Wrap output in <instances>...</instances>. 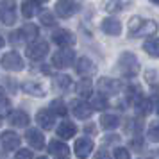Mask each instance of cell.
<instances>
[{
    "instance_id": "obj_17",
    "label": "cell",
    "mask_w": 159,
    "mask_h": 159,
    "mask_svg": "<svg viewBox=\"0 0 159 159\" xmlns=\"http://www.w3.org/2000/svg\"><path fill=\"white\" fill-rule=\"evenodd\" d=\"M130 6V0H104V9L107 13H120Z\"/></svg>"
},
{
    "instance_id": "obj_34",
    "label": "cell",
    "mask_w": 159,
    "mask_h": 159,
    "mask_svg": "<svg viewBox=\"0 0 159 159\" xmlns=\"http://www.w3.org/2000/svg\"><path fill=\"white\" fill-rule=\"evenodd\" d=\"M11 115V102L6 98H0V118Z\"/></svg>"
},
{
    "instance_id": "obj_4",
    "label": "cell",
    "mask_w": 159,
    "mask_h": 159,
    "mask_svg": "<svg viewBox=\"0 0 159 159\" xmlns=\"http://www.w3.org/2000/svg\"><path fill=\"white\" fill-rule=\"evenodd\" d=\"M0 20L6 25H13L16 22V4L13 0H2L0 2Z\"/></svg>"
},
{
    "instance_id": "obj_45",
    "label": "cell",
    "mask_w": 159,
    "mask_h": 159,
    "mask_svg": "<svg viewBox=\"0 0 159 159\" xmlns=\"http://www.w3.org/2000/svg\"><path fill=\"white\" fill-rule=\"evenodd\" d=\"M36 159H47V157H36Z\"/></svg>"
},
{
    "instance_id": "obj_30",
    "label": "cell",
    "mask_w": 159,
    "mask_h": 159,
    "mask_svg": "<svg viewBox=\"0 0 159 159\" xmlns=\"http://www.w3.org/2000/svg\"><path fill=\"white\" fill-rule=\"evenodd\" d=\"M54 84H56L59 89H68V88L72 86V79H70L68 75H65V73H61V75H57V77L54 79Z\"/></svg>"
},
{
    "instance_id": "obj_10",
    "label": "cell",
    "mask_w": 159,
    "mask_h": 159,
    "mask_svg": "<svg viewBox=\"0 0 159 159\" xmlns=\"http://www.w3.org/2000/svg\"><path fill=\"white\" fill-rule=\"evenodd\" d=\"M25 139H27L29 145L32 147V148H36V150H41V148L45 147V136H43V132L38 130V129H27Z\"/></svg>"
},
{
    "instance_id": "obj_14",
    "label": "cell",
    "mask_w": 159,
    "mask_h": 159,
    "mask_svg": "<svg viewBox=\"0 0 159 159\" xmlns=\"http://www.w3.org/2000/svg\"><path fill=\"white\" fill-rule=\"evenodd\" d=\"M48 152H50L52 156H56V157H68V154H70V148L66 147L63 141H59V139H52L50 143H48Z\"/></svg>"
},
{
    "instance_id": "obj_12",
    "label": "cell",
    "mask_w": 159,
    "mask_h": 159,
    "mask_svg": "<svg viewBox=\"0 0 159 159\" xmlns=\"http://www.w3.org/2000/svg\"><path fill=\"white\" fill-rule=\"evenodd\" d=\"M100 27L106 34H109V36H118V34L122 32V23L118 22L116 18H106V20H102Z\"/></svg>"
},
{
    "instance_id": "obj_22",
    "label": "cell",
    "mask_w": 159,
    "mask_h": 159,
    "mask_svg": "<svg viewBox=\"0 0 159 159\" xmlns=\"http://www.w3.org/2000/svg\"><path fill=\"white\" fill-rule=\"evenodd\" d=\"M75 91L79 95L80 98H88V97H91L93 93V84H91V80L89 79H82L77 82V88H75Z\"/></svg>"
},
{
    "instance_id": "obj_5",
    "label": "cell",
    "mask_w": 159,
    "mask_h": 159,
    "mask_svg": "<svg viewBox=\"0 0 159 159\" xmlns=\"http://www.w3.org/2000/svg\"><path fill=\"white\" fill-rule=\"evenodd\" d=\"M97 86H98V91L106 97V95H116L118 91H120L122 84H120V80H116V79H111V77H102V79H98Z\"/></svg>"
},
{
    "instance_id": "obj_36",
    "label": "cell",
    "mask_w": 159,
    "mask_h": 159,
    "mask_svg": "<svg viewBox=\"0 0 159 159\" xmlns=\"http://www.w3.org/2000/svg\"><path fill=\"white\" fill-rule=\"evenodd\" d=\"M115 159H130L129 150H127V148H123V147L115 148Z\"/></svg>"
},
{
    "instance_id": "obj_8",
    "label": "cell",
    "mask_w": 159,
    "mask_h": 159,
    "mask_svg": "<svg viewBox=\"0 0 159 159\" xmlns=\"http://www.w3.org/2000/svg\"><path fill=\"white\" fill-rule=\"evenodd\" d=\"M27 57H30L32 61H39L48 54V45L47 41H36V43H30V47H27Z\"/></svg>"
},
{
    "instance_id": "obj_44",
    "label": "cell",
    "mask_w": 159,
    "mask_h": 159,
    "mask_svg": "<svg viewBox=\"0 0 159 159\" xmlns=\"http://www.w3.org/2000/svg\"><path fill=\"white\" fill-rule=\"evenodd\" d=\"M152 2H156V4H159V0H152Z\"/></svg>"
},
{
    "instance_id": "obj_31",
    "label": "cell",
    "mask_w": 159,
    "mask_h": 159,
    "mask_svg": "<svg viewBox=\"0 0 159 159\" xmlns=\"http://www.w3.org/2000/svg\"><path fill=\"white\" fill-rule=\"evenodd\" d=\"M127 98H129L132 104H136V102H139L143 98V95H141V91H139L138 86H129L127 88Z\"/></svg>"
},
{
    "instance_id": "obj_16",
    "label": "cell",
    "mask_w": 159,
    "mask_h": 159,
    "mask_svg": "<svg viewBox=\"0 0 159 159\" xmlns=\"http://www.w3.org/2000/svg\"><path fill=\"white\" fill-rule=\"evenodd\" d=\"M36 122H38V125H39L41 129L50 130L52 127H54V115H52L50 111L41 109V111H38V115H36Z\"/></svg>"
},
{
    "instance_id": "obj_19",
    "label": "cell",
    "mask_w": 159,
    "mask_h": 159,
    "mask_svg": "<svg viewBox=\"0 0 159 159\" xmlns=\"http://www.w3.org/2000/svg\"><path fill=\"white\" fill-rule=\"evenodd\" d=\"M75 132H77V129H75V125H73L72 122L65 120V122L59 123V127H57L59 138H63V139H70V138H73V134H75Z\"/></svg>"
},
{
    "instance_id": "obj_25",
    "label": "cell",
    "mask_w": 159,
    "mask_h": 159,
    "mask_svg": "<svg viewBox=\"0 0 159 159\" xmlns=\"http://www.w3.org/2000/svg\"><path fill=\"white\" fill-rule=\"evenodd\" d=\"M100 125H102V129H106V130L116 129V125H118V116L116 115H102L100 116Z\"/></svg>"
},
{
    "instance_id": "obj_40",
    "label": "cell",
    "mask_w": 159,
    "mask_h": 159,
    "mask_svg": "<svg viewBox=\"0 0 159 159\" xmlns=\"http://www.w3.org/2000/svg\"><path fill=\"white\" fill-rule=\"evenodd\" d=\"M86 132H89V134H97V130H95V125H86Z\"/></svg>"
},
{
    "instance_id": "obj_18",
    "label": "cell",
    "mask_w": 159,
    "mask_h": 159,
    "mask_svg": "<svg viewBox=\"0 0 159 159\" xmlns=\"http://www.w3.org/2000/svg\"><path fill=\"white\" fill-rule=\"evenodd\" d=\"M41 11V6H39V0H27L23 2L22 6V15L25 18H32V16Z\"/></svg>"
},
{
    "instance_id": "obj_15",
    "label": "cell",
    "mask_w": 159,
    "mask_h": 159,
    "mask_svg": "<svg viewBox=\"0 0 159 159\" xmlns=\"http://www.w3.org/2000/svg\"><path fill=\"white\" fill-rule=\"evenodd\" d=\"M72 111H73V116H77L79 120H86V118H89L91 113H93V109L89 107L88 104L80 102V100H75L72 104Z\"/></svg>"
},
{
    "instance_id": "obj_33",
    "label": "cell",
    "mask_w": 159,
    "mask_h": 159,
    "mask_svg": "<svg viewBox=\"0 0 159 159\" xmlns=\"http://www.w3.org/2000/svg\"><path fill=\"white\" fill-rule=\"evenodd\" d=\"M148 138H150L152 141H159V122H154L150 123V127H148Z\"/></svg>"
},
{
    "instance_id": "obj_1",
    "label": "cell",
    "mask_w": 159,
    "mask_h": 159,
    "mask_svg": "<svg viewBox=\"0 0 159 159\" xmlns=\"http://www.w3.org/2000/svg\"><path fill=\"white\" fill-rule=\"evenodd\" d=\"M156 30H157V23L154 20H143L141 16H134L129 22V36L132 38L152 36Z\"/></svg>"
},
{
    "instance_id": "obj_24",
    "label": "cell",
    "mask_w": 159,
    "mask_h": 159,
    "mask_svg": "<svg viewBox=\"0 0 159 159\" xmlns=\"http://www.w3.org/2000/svg\"><path fill=\"white\" fill-rule=\"evenodd\" d=\"M22 36H23V41H34L38 38V27L34 23H27V25H23L22 27Z\"/></svg>"
},
{
    "instance_id": "obj_43",
    "label": "cell",
    "mask_w": 159,
    "mask_h": 159,
    "mask_svg": "<svg viewBox=\"0 0 159 159\" xmlns=\"http://www.w3.org/2000/svg\"><path fill=\"white\" fill-rule=\"evenodd\" d=\"M157 115H159V102H157Z\"/></svg>"
},
{
    "instance_id": "obj_38",
    "label": "cell",
    "mask_w": 159,
    "mask_h": 159,
    "mask_svg": "<svg viewBox=\"0 0 159 159\" xmlns=\"http://www.w3.org/2000/svg\"><path fill=\"white\" fill-rule=\"evenodd\" d=\"M130 145H132V148H134V150H141V139H134Z\"/></svg>"
},
{
    "instance_id": "obj_39",
    "label": "cell",
    "mask_w": 159,
    "mask_h": 159,
    "mask_svg": "<svg viewBox=\"0 0 159 159\" xmlns=\"http://www.w3.org/2000/svg\"><path fill=\"white\" fill-rule=\"evenodd\" d=\"M95 159H107V152H106V150H100L97 156H95Z\"/></svg>"
},
{
    "instance_id": "obj_41",
    "label": "cell",
    "mask_w": 159,
    "mask_h": 159,
    "mask_svg": "<svg viewBox=\"0 0 159 159\" xmlns=\"http://www.w3.org/2000/svg\"><path fill=\"white\" fill-rule=\"evenodd\" d=\"M0 98H4V88H0Z\"/></svg>"
},
{
    "instance_id": "obj_32",
    "label": "cell",
    "mask_w": 159,
    "mask_h": 159,
    "mask_svg": "<svg viewBox=\"0 0 159 159\" xmlns=\"http://www.w3.org/2000/svg\"><path fill=\"white\" fill-rule=\"evenodd\" d=\"M39 20H41V23H43V25H47V27L56 25V18L52 16L50 11H41V13H39Z\"/></svg>"
},
{
    "instance_id": "obj_9",
    "label": "cell",
    "mask_w": 159,
    "mask_h": 159,
    "mask_svg": "<svg viewBox=\"0 0 159 159\" xmlns=\"http://www.w3.org/2000/svg\"><path fill=\"white\" fill-rule=\"evenodd\" d=\"M79 9H80L79 4H75L73 0H59L56 4V13H57L59 18H70Z\"/></svg>"
},
{
    "instance_id": "obj_3",
    "label": "cell",
    "mask_w": 159,
    "mask_h": 159,
    "mask_svg": "<svg viewBox=\"0 0 159 159\" xmlns=\"http://www.w3.org/2000/svg\"><path fill=\"white\" fill-rule=\"evenodd\" d=\"M73 59H75V54L72 48H59L52 56V65L56 68H68L73 65Z\"/></svg>"
},
{
    "instance_id": "obj_37",
    "label": "cell",
    "mask_w": 159,
    "mask_h": 159,
    "mask_svg": "<svg viewBox=\"0 0 159 159\" xmlns=\"http://www.w3.org/2000/svg\"><path fill=\"white\" fill-rule=\"evenodd\" d=\"M15 159H32V152L27 150V148H22V150L16 152V157Z\"/></svg>"
},
{
    "instance_id": "obj_7",
    "label": "cell",
    "mask_w": 159,
    "mask_h": 159,
    "mask_svg": "<svg viewBox=\"0 0 159 159\" xmlns=\"http://www.w3.org/2000/svg\"><path fill=\"white\" fill-rule=\"evenodd\" d=\"M2 66L9 72H20L23 68V59L16 52H7L2 56Z\"/></svg>"
},
{
    "instance_id": "obj_13",
    "label": "cell",
    "mask_w": 159,
    "mask_h": 159,
    "mask_svg": "<svg viewBox=\"0 0 159 159\" xmlns=\"http://www.w3.org/2000/svg\"><path fill=\"white\" fill-rule=\"evenodd\" d=\"M0 141H2V147L6 148V150H15L16 147L20 145V138L16 132L13 130H6L2 136H0Z\"/></svg>"
},
{
    "instance_id": "obj_26",
    "label": "cell",
    "mask_w": 159,
    "mask_h": 159,
    "mask_svg": "<svg viewBox=\"0 0 159 159\" xmlns=\"http://www.w3.org/2000/svg\"><path fill=\"white\" fill-rule=\"evenodd\" d=\"M48 111H50L54 116H66V113H68L63 100H52L50 102V109H48Z\"/></svg>"
},
{
    "instance_id": "obj_2",
    "label": "cell",
    "mask_w": 159,
    "mask_h": 159,
    "mask_svg": "<svg viewBox=\"0 0 159 159\" xmlns=\"http://www.w3.org/2000/svg\"><path fill=\"white\" fill-rule=\"evenodd\" d=\"M118 70L125 77H134L139 73V61L134 54L123 52V54H120V59H118Z\"/></svg>"
},
{
    "instance_id": "obj_35",
    "label": "cell",
    "mask_w": 159,
    "mask_h": 159,
    "mask_svg": "<svg viewBox=\"0 0 159 159\" xmlns=\"http://www.w3.org/2000/svg\"><path fill=\"white\" fill-rule=\"evenodd\" d=\"M145 80L148 82V84H157L159 82V73L156 70H147L145 72Z\"/></svg>"
},
{
    "instance_id": "obj_21",
    "label": "cell",
    "mask_w": 159,
    "mask_h": 159,
    "mask_svg": "<svg viewBox=\"0 0 159 159\" xmlns=\"http://www.w3.org/2000/svg\"><path fill=\"white\" fill-rule=\"evenodd\" d=\"M95 70H97V66L93 65L91 59L80 57L79 61H77V72H79L80 75H91V73H95Z\"/></svg>"
},
{
    "instance_id": "obj_11",
    "label": "cell",
    "mask_w": 159,
    "mask_h": 159,
    "mask_svg": "<svg viewBox=\"0 0 159 159\" xmlns=\"http://www.w3.org/2000/svg\"><path fill=\"white\" fill-rule=\"evenodd\" d=\"M75 154H77V157H88L91 152H93V141L91 139H88V138H80L75 141Z\"/></svg>"
},
{
    "instance_id": "obj_28",
    "label": "cell",
    "mask_w": 159,
    "mask_h": 159,
    "mask_svg": "<svg viewBox=\"0 0 159 159\" xmlns=\"http://www.w3.org/2000/svg\"><path fill=\"white\" fill-rule=\"evenodd\" d=\"M89 107L93 109V111H102V109L107 107V102H106V98H104V95H97V97H93L91 98V102H89Z\"/></svg>"
},
{
    "instance_id": "obj_29",
    "label": "cell",
    "mask_w": 159,
    "mask_h": 159,
    "mask_svg": "<svg viewBox=\"0 0 159 159\" xmlns=\"http://www.w3.org/2000/svg\"><path fill=\"white\" fill-rule=\"evenodd\" d=\"M143 50L150 56H159V39H150V41H145L143 45Z\"/></svg>"
},
{
    "instance_id": "obj_42",
    "label": "cell",
    "mask_w": 159,
    "mask_h": 159,
    "mask_svg": "<svg viewBox=\"0 0 159 159\" xmlns=\"http://www.w3.org/2000/svg\"><path fill=\"white\" fill-rule=\"evenodd\" d=\"M2 47H4V38L0 36V48H2Z\"/></svg>"
},
{
    "instance_id": "obj_6",
    "label": "cell",
    "mask_w": 159,
    "mask_h": 159,
    "mask_svg": "<svg viewBox=\"0 0 159 159\" xmlns=\"http://www.w3.org/2000/svg\"><path fill=\"white\" fill-rule=\"evenodd\" d=\"M52 41L57 45L59 48H70L75 43V36H73L70 30L66 29H59L52 34Z\"/></svg>"
},
{
    "instance_id": "obj_27",
    "label": "cell",
    "mask_w": 159,
    "mask_h": 159,
    "mask_svg": "<svg viewBox=\"0 0 159 159\" xmlns=\"http://www.w3.org/2000/svg\"><path fill=\"white\" fill-rule=\"evenodd\" d=\"M134 106H136V113H138L139 116L148 115V113L152 111V102L148 100V98H141V100H139V102H136Z\"/></svg>"
},
{
    "instance_id": "obj_20",
    "label": "cell",
    "mask_w": 159,
    "mask_h": 159,
    "mask_svg": "<svg viewBox=\"0 0 159 159\" xmlns=\"http://www.w3.org/2000/svg\"><path fill=\"white\" fill-rule=\"evenodd\" d=\"M9 122L13 127H27L29 125V115L27 113H23V111H11V118H9Z\"/></svg>"
},
{
    "instance_id": "obj_23",
    "label": "cell",
    "mask_w": 159,
    "mask_h": 159,
    "mask_svg": "<svg viewBox=\"0 0 159 159\" xmlns=\"http://www.w3.org/2000/svg\"><path fill=\"white\" fill-rule=\"evenodd\" d=\"M23 91L27 95H32V97H43L45 95V88L39 84V82H34V80H27L23 82Z\"/></svg>"
},
{
    "instance_id": "obj_46",
    "label": "cell",
    "mask_w": 159,
    "mask_h": 159,
    "mask_svg": "<svg viewBox=\"0 0 159 159\" xmlns=\"http://www.w3.org/2000/svg\"><path fill=\"white\" fill-rule=\"evenodd\" d=\"M57 159H63V157H57Z\"/></svg>"
}]
</instances>
